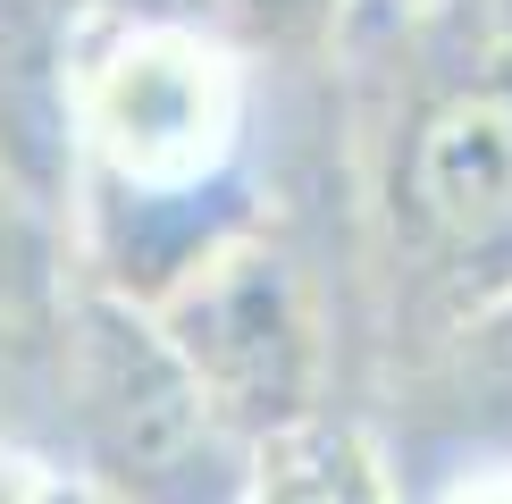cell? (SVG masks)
Returning a JSON list of instances; mask_svg holds the SVG:
<instances>
[{
  "mask_svg": "<svg viewBox=\"0 0 512 504\" xmlns=\"http://www.w3.org/2000/svg\"><path fill=\"white\" fill-rule=\"evenodd\" d=\"M51 488H59V462L42 454L26 429L0 420V504H51Z\"/></svg>",
  "mask_w": 512,
  "mask_h": 504,
  "instance_id": "obj_9",
  "label": "cell"
},
{
  "mask_svg": "<svg viewBox=\"0 0 512 504\" xmlns=\"http://www.w3.org/2000/svg\"><path fill=\"white\" fill-rule=\"evenodd\" d=\"M353 26V0H227V34L244 51H328Z\"/></svg>",
  "mask_w": 512,
  "mask_h": 504,
  "instance_id": "obj_8",
  "label": "cell"
},
{
  "mask_svg": "<svg viewBox=\"0 0 512 504\" xmlns=\"http://www.w3.org/2000/svg\"><path fill=\"white\" fill-rule=\"evenodd\" d=\"M252 504H395V488L353 420L311 412L252 454Z\"/></svg>",
  "mask_w": 512,
  "mask_h": 504,
  "instance_id": "obj_6",
  "label": "cell"
},
{
  "mask_svg": "<svg viewBox=\"0 0 512 504\" xmlns=\"http://www.w3.org/2000/svg\"><path fill=\"white\" fill-rule=\"evenodd\" d=\"M420 9H437V0H353V17H370V26H403Z\"/></svg>",
  "mask_w": 512,
  "mask_h": 504,
  "instance_id": "obj_13",
  "label": "cell"
},
{
  "mask_svg": "<svg viewBox=\"0 0 512 504\" xmlns=\"http://www.w3.org/2000/svg\"><path fill=\"white\" fill-rule=\"evenodd\" d=\"M42 395L51 437H34L101 504H252V454L143 303L68 278L26 345L0 353Z\"/></svg>",
  "mask_w": 512,
  "mask_h": 504,
  "instance_id": "obj_2",
  "label": "cell"
},
{
  "mask_svg": "<svg viewBox=\"0 0 512 504\" xmlns=\"http://www.w3.org/2000/svg\"><path fill=\"white\" fill-rule=\"evenodd\" d=\"M68 227L51 219V194H34L17 168H0V353L26 345L68 294Z\"/></svg>",
  "mask_w": 512,
  "mask_h": 504,
  "instance_id": "obj_7",
  "label": "cell"
},
{
  "mask_svg": "<svg viewBox=\"0 0 512 504\" xmlns=\"http://www.w3.org/2000/svg\"><path fill=\"white\" fill-rule=\"evenodd\" d=\"M445 504H512V471H487V479H462Z\"/></svg>",
  "mask_w": 512,
  "mask_h": 504,
  "instance_id": "obj_12",
  "label": "cell"
},
{
  "mask_svg": "<svg viewBox=\"0 0 512 504\" xmlns=\"http://www.w3.org/2000/svg\"><path fill=\"white\" fill-rule=\"evenodd\" d=\"M252 143V51L219 26L76 17L59 68V227L76 278L160 303L202 252L244 236L227 219Z\"/></svg>",
  "mask_w": 512,
  "mask_h": 504,
  "instance_id": "obj_1",
  "label": "cell"
},
{
  "mask_svg": "<svg viewBox=\"0 0 512 504\" xmlns=\"http://www.w3.org/2000/svg\"><path fill=\"white\" fill-rule=\"evenodd\" d=\"M143 311L160 320L177 362L210 395V412L244 446H269L277 429L319 412V320H311L303 269L269 236H252V227L227 236Z\"/></svg>",
  "mask_w": 512,
  "mask_h": 504,
  "instance_id": "obj_3",
  "label": "cell"
},
{
  "mask_svg": "<svg viewBox=\"0 0 512 504\" xmlns=\"http://www.w3.org/2000/svg\"><path fill=\"white\" fill-rule=\"evenodd\" d=\"M403 202H412V227L445 252L512 244V76L462 84L412 126Z\"/></svg>",
  "mask_w": 512,
  "mask_h": 504,
  "instance_id": "obj_4",
  "label": "cell"
},
{
  "mask_svg": "<svg viewBox=\"0 0 512 504\" xmlns=\"http://www.w3.org/2000/svg\"><path fill=\"white\" fill-rule=\"evenodd\" d=\"M479 353H487V362H496V378L512 387V294H504V303H496V311H487V320H479Z\"/></svg>",
  "mask_w": 512,
  "mask_h": 504,
  "instance_id": "obj_11",
  "label": "cell"
},
{
  "mask_svg": "<svg viewBox=\"0 0 512 504\" xmlns=\"http://www.w3.org/2000/svg\"><path fill=\"white\" fill-rule=\"evenodd\" d=\"M84 17H118V26H219L227 0H84Z\"/></svg>",
  "mask_w": 512,
  "mask_h": 504,
  "instance_id": "obj_10",
  "label": "cell"
},
{
  "mask_svg": "<svg viewBox=\"0 0 512 504\" xmlns=\"http://www.w3.org/2000/svg\"><path fill=\"white\" fill-rule=\"evenodd\" d=\"M84 0H0V168L59 202V68Z\"/></svg>",
  "mask_w": 512,
  "mask_h": 504,
  "instance_id": "obj_5",
  "label": "cell"
}]
</instances>
